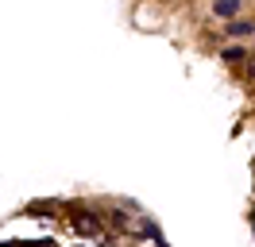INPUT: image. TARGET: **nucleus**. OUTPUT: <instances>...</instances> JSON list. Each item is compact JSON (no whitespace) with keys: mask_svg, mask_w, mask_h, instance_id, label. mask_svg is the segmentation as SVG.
<instances>
[{"mask_svg":"<svg viewBox=\"0 0 255 247\" xmlns=\"http://www.w3.org/2000/svg\"><path fill=\"white\" fill-rule=\"evenodd\" d=\"M213 12L221 15V19H232L240 12V0H213Z\"/></svg>","mask_w":255,"mask_h":247,"instance_id":"1","label":"nucleus"},{"mask_svg":"<svg viewBox=\"0 0 255 247\" xmlns=\"http://www.w3.org/2000/svg\"><path fill=\"white\" fill-rule=\"evenodd\" d=\"M252 23H232V27H228V35H252Z\"/></svg>","mask_w":255,"mask_h":247,"instance_id":"2","label":"nucleus"},{"mask_svg":"<svg viewBox=\"0 0 255 247\" xmlns=\"http://www.w3.org/2000/svg\"><path fill=\"white\" fill-rule=\"evenodd\" d=\"M224 58H228V62H240V58H244V50H240V46H228V50H224Z\"/></svg>","mask_w":255,"mask_h":247,"instance_id":"3","label":"nucleus"},{"mask_svg":"<svg viewBox=\"0 0 255 247\" xmlns=\"http://www.w3.org/2000/svg\"><path fill=\"white\" fill-rule=\"evenodd\" d=\"M27 247H50V244H47V240H43V244H27Z\"/></svg>","mask_w":255,"mask_h":247,"instance_id":"4","label":"nucleus"},{"mask_svg":"<svg viewBox=\"0 0 255 247\" xmlns=\"http://www.w3.org/2000/svg\"><path fill=\"white\" fill-rule=\"evenodd\" d=\"M0 247H12V244H0Z\"/></svg>","mask_w":255,"mask_h":247,"instance_id":"5","label":"nucleus"}]
</instances>
